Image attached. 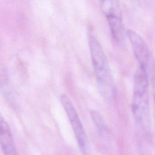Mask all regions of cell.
I'll return each instance as SVG.
<instances>
[{"instance_id":"cell-1","label":"cell","mask_w":155,"mask_h":155,"mask_svg":"<svg viewBox=\"0 0 155 155\" xmlns=\"http://www.w3.org/2000/svg\"><path fill=\"white\" fill-rule=\"evenodd\" d=\"M149 85L147 70L139 66L134 75L132 113L139 127L145 128L149 120Z\"/></svg>"},{"instance_id":"cell-2","label":"cell","mask_w":155,"mask_h":155,"mask_svg":"<svg viewBox=\"0 0 155 155\" xmlns=\"http://www.w3.org/2000/svg\"><path fill=\"white\" fill-rule=\"evenodd\" d=\"M90 56L97 81L105 91L111 85V75L106 54L96 37L91 32L88 36Z\"/></svg>"},{"instance_id":"cell-3","label":"cell","mask_w":155,"mask_h":155,"mask_svg":"<svg viewBox=\"0 0 155 155\" xmlns=\"http://www.w3.org/2000/svg\"><path fill=\"white\" fill-rule=\"evenodd\" d=\"M101 10L105 16L114 41L123 44L127 37L122 18L119 0H99Z\"/></svg>"},{"instance_id":"cell-4","label":"cell","mask_w":155,"mask_h":155,"mask_svg":"<svg viewBox=\"0 0 155 155\" xmlns=\"http://www.w3.org/2000/svg\"><path fill=\"white\" fill-rule=\"evenodd\" d=\"M60 101L72 127L79 148L84 155H87L89 153L88 138L77 111L67 94H62L60 96Z\"/></svg>"},{"instance_id":"cell-5","label":"cell","mask_w":155,"mask_h":155,"mask_svg":"<svg viewBox=\"0 0 155 155\" xmlns=\"http://www.w3.org/2000/svg\"><path fill=\"white\" fill-rule=\"evenodd\" d=\"M126 35L131 45L134 55L139 63V66L147 70L151 62V56L146 42L137 33L133 30H127Z\"/></svg>"},{"instance_id":"cell-6","label":"cell","mask_w":155,"mask_h":155,"mask_svg":"<svg viewBox=\"0 0 155 155\" xmlns=\"http://www.w3.org/2000/svg\"><path fill=\"white\" fill-rule=\"evenodd\" d=\"M0 146L3 155H18L10 127L1 112Z\"/></svg>"},{"instance_id":"cell-7","label":"cell","mask_w":155,"mask_h":155,"mask_svg":"<svg viewBox=\"0 0 155 155\" xmlns=\"http://www.w3.org/2000/svg\"><path fill=\"white\" fill-rule=\"evenodd\" d=\"M90 114L99 134L104 138L109 136V130L101 114L95 110H91Z\"/></svg>"},{"instance_id":"cell-8","label":"cell","mask_w":155,"mask_h":155,"mask_svg":"<svg viewBox=\"0 0 155 155\" xmlns=\"http://www.w3.org/2000/svg\"><path fill=\"white\" fill-rule=\"evenodd\" d=\"M154 102H155V93H154Z\"/></svg>"}]
</instances>
